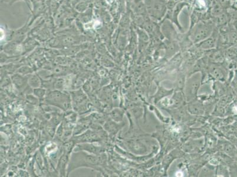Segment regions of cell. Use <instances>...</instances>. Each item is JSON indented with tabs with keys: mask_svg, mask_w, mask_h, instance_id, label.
Instances as JSON below:
<instances>
[{
	"mask_svg": "<svg viewBox=\"0 0 237 177\" xmlns=\"http://www.w3.org/2000/svg\"><path fill=\"white\" fill-rule=\"evenodd\" d=\"M99 158L94 155H87L84 152L75 153L71 156L69 164L68 172L80 167H93L99 163Z\"/></svg>",
	"mask_w": 237,
	"mask_h": 177,
	"instance_id": "obj_1",
	"label": "cell"
},
{
	"mask_svg": "<svg viewBox=\"0 0 237 177\" xmlns=\"http://www.w3.org/2000/svg\"><path fill=\"white\" fill-rule=\"evenodd\" d=\"M46 100L49 104L57 106L63 110H67L71 107L69 97L58 90L49 93Z\"/></svg>",
	"mask_w": 237,
	"mask_h": 177,
	"instance_id": "obj_2",
	"label": "cell"
},
{
	"mask_svg": "<svg viewBox=\"0 0 237 177\" xmlns=\"http://www.w3.org/2000/svg\"><path fill=\"white\" fill-rule=\"evenodd\" d=\"M99 139V136L97 133L91 130L87 131L77 139V141H79V142H93Z\"/></svg>",
	"mask_w": 237,
	"mask_h": 177,
	"instance_id": "obj_3",
	"label": "cell"
},
{
	"mask_svg": "<svg viewBox=\"0 0 237 177\" xmlns=\"http://www.w3.org/2000/svg\"><path fill=\"white\" fill-rule=\"evenodd\" d=\"M68 154H64L60 158L57 165V171L58 170L61 176H64L66 173V169L68 162Z\"/></svg>",
	"mask_w": 237,
	"mask_h": 177,
	"instance_id": "obj_4",
	"label": "cell"
},
{
	"mask_svg": "<svg viewBox=\"0 0 237 177\" xmlns=\"http://www.w3.org/2000/svg\"><path fill=\"white\" fill-rule=\"evenodd\" d=\"M75 151H86L89 152L93 153V154H97L98 153L99 151V148L96 147L94 145L89 143H83V144H80L77 146V148L75 149Z\"/></svg>",
	"mask_w": 237,
	"mask_h": 177,
	"instance_id": "obj_5",
	"label": "cell"
},
{
	"mask_svg": "<svg viewBox=\"0 0 237 177\" xmlns=\"http://www.w3.org/2000/svg\"><path fill=\"white\" fill-rule=\"evenodd\" d=\"M12 80L14 84L18 89H21L23 87L27 82V79L25 78L17 75L13 76L12 77Z\"/></svg>",
	"mask_w": 237,
	"mask_h": 177,
	"instance_id": "obj_6",
	"label": "cell"
},
{
	"mask_svg": "<svg viewBox=\"0 0 237 177\" xmlns=\"http://www.w3.org/2000/svg\"><path fill=\"white\" fill-rule=\"evenodd\" d=\"M73 100L76 105H80V103H83L86 98L85 95L81 91H79L77 92H76L75 94L73 95Z\"/></svg>",
	"mask_w": 237,
	"mask_h": 177,
	"instance_id": "obj_7",
	"label": "cell"
},
{
	"mask_svg": "<svg viewBox=\"0 0 237 177\" xmlns=\"http://www.w3.org/2000/svg\"><path fill=\"white\" fill-rule=\"evenodd\" d=\"M29 84L31 86L38 88L40 85V80L37 76H32L29 78Z\"/></svg>",
	"mask_w": 237,
	"mask_h": 177,
	"instance_id": "obj_8",
	"label": "cell"
},
{
	"mask_svg": "<svg viewBox=\"0 0 237 177\" xmlns=\"http://www.w3.org/2000/svg\"><path fill=\"white\" fill-rule=\"evenodd\" d=\"M111 116L113 119L116 121H120L122 119V112L117 109L114 110L111 112Z\"/></svg>",
	"mask_w": 237,
	"mask_h": 177,
	"instance_id": "obj_9",
	"label": "cell"
},
{
	"mask_svg": "<svg viewBox=\"0 0 237 177\" xmlns=\"http://www.w3.org/2000/svg\"><path fill=\"white\" fill-rule=\"evenodd\" d=\"M34 94L38 97L42 98L46 95V90L43 89L37 88L34 90Z\"/></svg>",
	"mask_w": 237,
	"mask_h": 177,
	"instance_id": "obj_10",
	"label": "cell"
},
{
	"mask_svg": "<svg viewBox=\"0 0 237 177\" xmlns=\"http://www.w3.org/2000/svg\"><path fill=\"white\" fill-rule=\"evenodd\" d=\"M54 86L57 89H58V90L62 89L63 86V80L62 79L57 80L54 83Z\"/></svg>",
	"mask_w": 237,
	"mask_h": 177,
	"instance_id": "obj_11",
	"label": "cell"
}]
</instances>
